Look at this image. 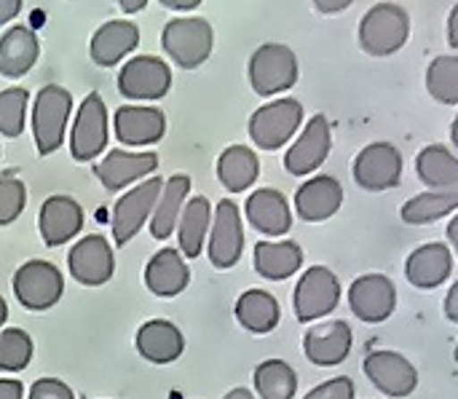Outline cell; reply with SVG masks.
Masks as SVG:
<instances>
[{"mask_svg": "<svg viewBox=\"0 0 458 399\" xmlns=\"http://www.w3.org/2000/svg\"><path fill=\"white\" fill-rule=\"evenodd\" d=\"M354 395H357L354 381L346 376H338V378H330V381L314 386L303 399H354Z\"/></svg>", "mask_w": 458, "mask_h": 399, "instance_id": "ab89813d", "label": "cell"}, {"mask_svg": "<svg viewBox=\"0 0 458 399\" xmlns=\"http://www.w3.org/2000/svg\"><path fill=\"white\" fill-rule=\"evenodd\" d=\"M451 140H454V145H456L458 150V115L454 118V123H451Z\"/></svg>", "mask_w": 458, "mask_h": 399, "instance_id": "816d5d0a", "label": "cell"}, {"mask_svg": "<svg viewBox=\"0 0 458 399\" xmlns=\"http://www.w3.org/2000/svg\"><path fill=\"white\" fill-rule=\"evenodd\" d=\"M137 43H140L137 24L126 19H110L94 32L89 54L99 67H115L129 51L137 48Z\"/></svg>", "mask_w": 458, "mask_h": 399, "instance_id": "d4e9b609", "label": "cell"}, {"mask_svg": "<svg viewBox=\"0 0 458 399\" xmlns=\"http://www.w3.org/2000/svg\"><path fill=\"white\" fill-rule=\"evenodd\" d=\"M314 5H317L319 13H338V11H346L352 5V0H333V3L330 0H317Z\"/></svg>", "mask_w": 458, "mask_h": 399, "instance_id": "ee69618b", "label": "cell"}, {"mask_svg": "<svg viewBox=\"0 0 458 399\" xmlns=\"http://www.w3.org/2000/svg\"><path fill=\"white\" fill-rule=\"evenodd\" d=\"M30 360H32V338L19 327L3 330L0 333V370L19 373L30 365Z\"/></svg>", "mask_w": 458, "mask_h": 399, "instance_id": "8d00e7d4", "label": "cell"}, {"mask_svg": "<svg viewBox=\"0 0 458 399\" xmlns=\"http://www.w3.org/2000/svg\"><path fill=\"white\" fill-rule=\"evenodd\" d=\"M161 46L174 64H180L182 70H193L209 59L215 46V32L209 21L201 16L172 19L161 32Z\"/></svg>", "mask_w": 458, "mask_h": 399, "instance_id": "3957f363", "label": "cell"}, {"mask_svg": "<svg viewBox=\"0 0 458 399\" xmlns=\"http://www.w3.org/2000/svg\"><path fill=\"white\" fill-rule=\"evenodd\" d=\"M27 204V188L19 177H0V225L13 223Z\"/></svg>", "mask_w": 458, "mask_h": 399, "instance_id": "f35d334b", "label": "cell"}, {"mask_svg": "<svg viewBox=\"0 0 458 399\" xmlns=\"http://www.w3.org/2000/svg\"><path fill=\"white\" fill-rule=\"evenodd\" d=\"M330 148H333V129H330V121L317 113L311 115V121L306 123L303 134L295 140V145L287 150L284 156V169L295 177H306L311 172H317L327 156H330Z\"/></svg>", "mask_w": 458, "mask_h": 399, "instance_id": "9a60e30c", "label": "cell"}, {"mask_svg": "<svg viewBox=\"0 0 458 399\" xmlns=\"http://www.w3.org/2000/svg\"><path fill=\"white\" fill-rule=\"evenodd\" d=\"M448 239H451V244H454L458 255V215H454V220L448 223Z\"/></svg>", "mask_w": 458, "mask_h": 399, "instance_id": "681fc988", "label": "cell"}, {"mask_svg": "<svg viewBox=\"0 0 458 399\" xmlns=\"http://www.w3.org/2000/svg\"><path fill=\"white\" fill-rule=\"evenodd\" d=\"M301 121H303V105L293 97H282L252 113L250 137L260 150H279L298 132Z\"/></svg>", "mask_w": 458, "mask_h": 399, "instance_id": "5b68a950", "label": "cell"}, {"mask_svg": "<svg viewBox=\"0 0 458 399\" xmlns=\"http://www.w3.org/2000/svg\"><path fill=\"white\" fill-rule=\"evenodd\" d=\"M105 148H107V110L102 97L91 91L75 115V126L70 134V153L75 161H91Z\"/></svg>", "mask_w": 458, "mask_h": 399, "instance_id": "5bb4252c", "label": "cell"}, {"mask_svg": "<svg viewBox=\"0 0 458 399\" xmlns=\"http://www.w3.org/2000/svg\"><path fill=\"white\" fill-rule=\"evenodd\" d=\"M67 266H70V274L75 282L86 284V287H99L105 284L113 271H115V263H113V247L107 244L105 236L99 233H89L86 239H81L70 255H67Z\"/></svg>", "mask_w": 458, "mask_h": 399, "instance_id": "2e32d148", "label": "cell"}, {"mask_svg": "<svg viewBox=\"0 0 458 399\" xmlns=\"http://www.w3.org/2000/svg\"><path fill=\"white\" fill-rule=\"evenodd\" d=\"M252 378L260 399H293L298 392V376L284 360L260 362Z\"/></svg>", "mask_w": 458, "mask_h": 399, "instance_id": "e575fe53", "label": "cell"}, {"mask_svg": "<svg viewBox=\"0 0 458 399\" xmlns=\"http://www.w3.org/2000/svg\"><path fill=\"white\" fill-rule=\"evenodd\" d=\"M362 370L381 395L392 399L411 397L419 386V370L408 357L397 352H386V349L370 352L362 362Z\"/></svg>", "mask_w": 458, "mask_h": 399, "instance_id": "30bf717a", "label": "cell"}, {"mask_svg": "<svg viewBox=\"0 0 458 399\" xmlns=\"http://www.w3.org/2000/svg\"><path fill=\"white\" fill-rule=\"evenodd\" d=\"M172 89V70L158 56H134L118 72V91L129 99H161Z\"/></svg>", "mask_w": 458, "mask_h": 399, "instance_id": "7c38bea8", "label": "cell"}, {"mask_svg": "<svg viewBox=\"0 0 458 399\" xmlns=\"http://www.w3.org/2000/svg\"><path fill=\"white\" fill-rule=\"evenodd\" d=\"M454 271V255L448 244L432 242L411 252L405 263V276L416 290H435L440 287Z\"/></svg>", "mask_w": 458, "mask_h": 399, "instance_id": "7402d4cb", "label": "cell"}, {"mask_svg": "<svg viewBox=\"0 0 458 399\" xmlns=\"http://www.w3.org/2000/svg\"><path fill=\"white\" fill-rule=\"evenodd\" d=\"M416 174L429 191H454L458 188V156L445 145H427L416 156Z\"/></svg>", "mask_w": 458, "mask_h": 399, "instance_id": "4dcf8cb0", "label": "cell"}, {"mask_svg": "<svg viewBox=\"0 0 458 399\" xmlns=\"http://www.w3.org/2000/svg\"><path fill=\"white\" fill-rule=\"evenodd\" d=\"M443 309H445V317L458 325V279H456V284H451V290H448V295H445Z\"/></svg>", "mask_w": 458, "mask_h": 399, "instance_id": "b9f144b4", "label": "cell"}, {"mask_svg": "<svg viewBox=\"0 0 458 399\" xmlns=\"http://www.w3.org/2000/svg\"><path fill=\"white\" fill-rule=\"evenodd\" d=\"M250 83L260 97L290 91L298 83V56L284 43H263L250 56Z\"/></svg>", "mask_w": 458, "mask_h": 399, "instance_id": "277c9868", "label": "cell"}, {"mask_svg": "<svg viewBox=\"0 0 458 399\" xmlns=\"http://www.w3.org/2000/svg\"><path fill=\"white\" fill-rule=\"evenodd\" d=\"M247 220L266 236H284L293 228L290 204L276 188H260L247 199Z\"/></svg>", "mask_w": 458, "mask_h": 399, "instance_id": "603a6c76", "label": "cell"}, {"mask_svg": "<svg viewBox=\"0 0 458 399\" xmlns=\"http://www.w3.org/2000/svg\"><path fill=\"white\" fill-rule=\"evenodd\" d=\"M352 346H354V333H352L349 322H344V319L311 327L303 335V354L317 368L344 365L352 354Z\"/></svg>", "mask_w": 458, "mask_h": 399, "instance_id": "e0dca14e", "label": "cell"}, {"mask_svg": "<svg viewBox=\"0 0 458 399\" xmlns=\"http://www.w3.org/2000/svg\"><path fill=\"white\" fill-rule=\"evenodd\" d=\"M38 56H40V43L30 27H24V24L11 27L0 38V75L21 78L24 72L32 70Z\"/></svg>", "mask_w": 458, "mask_h": 399, "instance_id": "4316f807", "label": "cell"}, {"mask_svg": "<svg viewBox=\"0 0 458 399\" xmlns=\"http://www.w3.org/2000/svg\"><path fill=\"white\" fill-rule=\"evenodd\" d=\"M223 399H255V395L247 392V389H233V392H228Z\"/></svg>", "mask_w": 458, "mask_h": 399, "instance_id": "f907efd6", "label": "cell"}, {"mask_svg": "<svg viewBox=\"0 0 458 399\" xmlns=\"http://www.w3.org/2000/svg\"><path fill=\"white\" fill-rule=\"evenodd\" d=\"M5 319H8V306H5V301L0 298V327H3Z\"/></svg>", "mask_w": 458, "mask_h": 399, "instance_id": "f5cc1de1", "label": "cell"}, {"mask_svg": "<svg viewBox=\"0 0 458 399\" xmlns=\"http://www.w3.org/2000/svg\"><path fill=\"white\" fill-rule=\"evenodd\" d=\"M24 386L13 378H0V399H21Z\"/></svg>", "mask_w": 458, "mask_h": 399, "instance_id": "7bdbcfd3", "label": "cell"}, {"mask_svg": "<svg viewBox=\"0 0 458 399\" xmlns=\"http://www.w3.org/2000/svg\"><path fill=\"white\" fill-rule=\"evenodd\" d=\"M30 94L24 89H5L0 91V134L3 137H19L24 129V113H27Z\"/></svg>", "mask_w": 458, "mask_h": 399, "instance_id": "74e56055", "label": "cell"}, {"mask_svg": "<svg viewBox=\"0 0 458 399\" xmlns=\"http://www.w3.org/2000/svg\"><path fill=\"white\" fill-rule=\"evenodd\" d=\"M341 301V282L327 266H311L295 284L293 309L295 319L309 325L327 317Z\"/></svg>", "mask_w": 458, "mask_h": 399, "instance_id": "8992f818", "label": "cell"}, {"mask_svg": "<svg viewBox=\"0 0 458 399\" xmlns=\"http://www.w3.org/2000/svg\"><path fill=\"white\" fill-rule=\"evenodd\" d=\"M70 110H72V94L64 86L48 83L38 91L32 107V134L40 156H51L64 142Z\"/></svg>", "mask_w": 458, "mask_h": 399, "instance_id": "7a4b0ae2", "label": "cell"}, {"mask_svg": "<svg viewBox=\"0 0 458 399\" xmlns=\"http://www.w3.org/2000/svg\"><path fill=\"white\" fill-rule=\"evenodd\" d=\"M344 204V185L333 174H317L295 191V212L306 223L330 220Z\"/></svg>", "mask_w": 458, "mask_h": 399, "instance_id": "ac0fdd59", "label": "cell"}, {"mask_svg": "<svg viewBox=\"0 0 458 399\" xmlns=\"http://www.w3.org/2000/svg\"><path fill=\"white\" fill-rule=\"evenodd\" d=\"M161 191H164V180L148 177L142 185L131 188L126 196H121L115 201V207H113V242L118 247L129 244L137 236V231L145 225V220L156 209Z\"/></svg>", "mask_w": 458, "mask_h": 399, "instance_id": "9c48e42d", "label": "cell"}, {"mask_svg": "<svg viewBox=\"0 0 458 399\" xmlns=\"http://www.w3.org/2000/svg\"><path fill=\"white\" fill-rule=\"evenodd\" d=\"M352 172L365 191H392L403 180V153L392 142H370L357 153Z\"/></svg>", "mask_w": 458, "mask_h": 399, "instance_id": "ba28073f", "label": "cell"}, {"mask_svg": "<svg viewBox=\"0 0 458 399\" xmlns=\"http://www.w3.org/2000/svg\"><path fill=\"white\" fill-rule=\"evenodd\" d=\"M454 360H456V362H458V344H456V352H454Z\"/></svg>", "mask_w": 458, "mask_h": 399, "instance_id": "db71d44e", "label": "cell"}, {"mask_svg": "<svg viewBox=\"0 0 458 399\" xmlns=\"http://www.w3.org/2000/svg\"><path fill=\"white\" fill-rule=\"evenodd\" d=\"M64 293L62 271L46 260H27L13 274V295L27 311H48Z\"/></svg>", "mask_w": 458, "mask_h": 399, "instance_id": "52a82bcc", "label": "cell"}, {"mask_svg": "<svg viewBox=\"0 0 458 399\" xmlns=\"http://www.w3.org/2000/svg\"><path fill=\"white\" fill-rule=\"evenodd\" d=\"M148 3L145 0H121V8L126 11V13H134V11H142Z\"/></svg>", "mask_w": 458, "mask_h": 399, "instance_id": "c3c4849f", "label": "cell"}, {"mask_svg": "<svg viewBox=\"0 0 458 399\" xmlns=\"http://www.w3.org/2000/svg\"><path fill=\"white\" fill-rule=\"evenodd\" d=\"M161 5L172 8V11H193L196 5H201L199 0H161Z\"/></svg>", "mask_w": 458, "mask_h": 399, "instance_id": "7dc6e473", "label": "cell"}, {"mask_svg": "<svg viewBox=\"0 0 458 399\" xmlns=\"http://www.w3.org/2000/svg\"><path fill=\"white\" fill-rule=\"evenodd\" d=\"M185 349V338L177 325L166 319H150L137 330V352L153 365H169L180 360Z\"/></svg>", "mask_w": 458, "mask_h": 399, "instance_id": "484cf974", "label": "cell"}, {"mask_svg": "<svg viewBox=\"0 0 458 399\" xmlns=\"http://www.w3.org/2000/svg\"><path fill=\"white\" fill-rule=\"evenodd\" d=\"M83 228V207L70 196H51L38 215V231L46 247H59L75 239Z\"/></svg>", "mask_w": 458, "mask_h": 399, "instance_id": "d6986e66", "label": "cell"}, {"mask_svg": "<svg viewBox=\"0 0 458 399\" xmlns=\"http://www.w3.org/2000/svg\"><path fill=\"white\" fill-rule=\"evenodd\" d=\"M244 252V225L239 207L231 199H223L215 209L212 233H209V263L217 271L233 268Z\"/></svg>", "mask_w": 458, "mask_h": 399, "instance_id": "4fadbf2b", "label": "cell"}, {"mask_svg": "<svg viewBox=\"0 0 458 399\" xmlns=\"http://www.w3.org/2000/svg\"><path fill=\"white\" fill-rule=\"evenodd\" d=\"M448 43L451 48H458V3L451 8V16H448Z\"/></svg>", "mask_w": 458, "mask_h": 399, "instance_id": "bcb514c9", "label": "cell"}, {"mask_svg": "<svg viewBox=\"0 0 458 399\" xmlns=\"http://www.w3.org/2000/svg\"><path fill=\"white\" fill-rule=\"evenodd\" d=\"M303 266V250L295 242H258L255 271L268 282H284Z\"/></svg>", "mask_w": 458, "mask_h": 399, "instance_id": "83f0119b", "label": "cell"}, {"mask_svg": "<svg viewBox=\"0 0 458 399\" xmlns=\"http://www.w3.org/2000/svg\"><path fill=\"white\" fill-rule=\"evenodd\" d=\"M158 169L156 153H126V150H107V156L94 166L99 183L107 191H121L129 183L148 177Z\"/></svg>", "mask_w": 458, "mask_h": 399, "instance_id": "44dd1931", "label": "cell"}, {"mask_svg": "<svg viewBox=\"0 0 458 399\" xmlns=\"http://www.w3.org/2000/svg\"><path fill=\"white\" fill-rule=\"evenodd\" d=\"M260 174V161L258 153L247 145H231L220 153L217 158V177L225 191L242 193L247 191Z\"/></svg>", "mask_w": 458, "mask_h": 399, "instance_id": "f546056e", "label": "cell"}, {"mask_svg": "<svg viewBox=\"0 0 458 399\" xmlns=\"http://www.w3.org/2000/svg\"><path fill=\"white\" fill-rule=\"evenodd\" d=\"M411 35V16L397 3L373 5L360 21V46L370 56H392L397 54Z\"/></svg>", "mask_w": 458, "mask_h": 399, "instance_id": "6da1fadb", "label": "cell"}, {"mask_svg": "<svg viewBox=\"0 0 458 399\" xmlns=\"http://www.w3.org/2000/svg\"><path fill=\"white\" fill-rule=\"evenodd\" d=\"M209 223H212V204H209V199H207V196H193V199H188L185 207H182L180 223H177L180 252H182L185 258L193 260V258L201 255V247H204Z\"/></svg>", "mask_w": 458, "mask_h": 399, "instance_id": "1f68e13d", "label": "cell"}, {"mask_svg": "<svg viewBox=\"0 0 458 399\" xmlns=\"http://www.w3.org/2000/svg\"><path fill=\"white\" fill-rule=\"evenodd\" d=\"M236 319L244 330L255 333V335H266L271 333L279 319H282V309L279 301L266 293V290H247L239 301H236Z\"/></svg>", "mask_w": 458, "mask_h": 399, "instance_id": "d6a6232c", "label": "cell"}, {"mask_svg": "<svg viewBox=\"0 0 458 399\" xmlns=\"http://www.w3.org/2000/svg\"><path fill=\"white\" fill-rule=\"evenodd\" d=\"M349 309L360 322L381 325L397 309V287L384 274H365L349 287Z\"/></svg>", "mask_w": 458, "mask_h": 399, "instance_id": "8fae6325", "label": "cell"}, {"mask_svg": "<svg viewBox=\"0 0 458 399\" xmlns=\"http://www.w3.org/2000/svg\"><path fill=\"white\" fill-rule=\"evenodd\" d=\"M115 137L123 145H153L166 132L164 110L158 107H142V105H123L115 110L113 118Z\"/></svg>", "mask_w": 458, "mask_h": 399, "instance_id": "ffe728a7", "label": "cell"}, {"mask_svg": "<svg viewBox=\"0 0 458 399\" xmlns=\"http://www.w3.org/2000/svg\"><path fill=\"white\" fill-rule=\"evenodd\" d=\"M458 209V188L454 191H427L403 204V220L408 225H429Z\"/></svg>", "mask_w": 458, "mask_h": 399, "instance_id": "836d02e7", "label": "cell"}, {"mask_svg": "<svg viewBox=\"0 0 458 399\" xmlns=\"http://www.w3.org/2000/svg\"><path fill=\"white\" fill-rule=\"evenodd\" d=\"M427 91L440 105H458V54L432 59L427 70Z\"/></svg>", "mask_w": 458, "mask_h": 399, "instance_id": "d590c367", "label": "cell"}, {"mask_svg": "<svg viewBox=\"0 0 458 399\" xmlns=\"http://www.w3.org/2000/svg\"><path fill=\"white\" fill-rule=\"evenodd\" d=\"M191 284V268L172 247L158 250L145 266V287L158 298H174Z\"/></svg>", "mask_w": 458, "mask_h": 399, "instance_id": "cb8c5ba5", "label": "cell"}, {"mask_svg": "<svg viewBox=\"0 0 458 399\" xmlns=\"http://www.w3.org/2000/svg\"><path fill=\"white\" fill-rule=\"evenodd\" d=\"M27 399H75L72 389L59 378H40L32 384Z\"/></svg>", "mask_w": 458, "mask_h": 399, "instance_id": "60d3db41", "label": "cell"}, {"mask_svg": "<svg viewBox=\"0 0 458 399\" xmlns=\"http://www.w3.org/2000/svg\"><path fill=\"white\" fill-rule=\"evenodd\" d=\"M21 11V0H0V24L11 21Z\"/></svg>", "mask_w": 458, "mask_h": 399, "instance_id": "f6af8a7d", "label": "cell"}, {"mask_svg": "<svg viewBox=\"0 0 458 399\" xmlns=\"http://www.w3.org/2000/svg\"><path fill=\"white\" fill-rule=\"evenodd\" d=\"M191 193V177L188 174H174L164 183V193L158 196V204L150 217V236L164 242L172 236L174 225L180 223L182 207Z\"/></svg>", "mask_w": 458, "mask_h": 399, "instance_id": "f1b7e54d", "label": "cell"}]
</instances>
